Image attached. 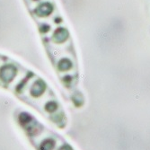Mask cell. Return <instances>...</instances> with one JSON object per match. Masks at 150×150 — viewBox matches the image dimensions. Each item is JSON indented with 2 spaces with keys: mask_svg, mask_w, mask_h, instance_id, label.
Instances as JSON below:
<instances>
[{
  "mask_svg": "<svg viewBox=\"0 0 150 150\" xmlns=\"http://www.w3.org/2000/svg\"><path fill=\"white\" fill-rule=\"evenodd\" d=\"M31 119H32L31 116L28 115V114H26V113H22L19 116V120L21 122V124H23V125L29 123V121L31 120Z\"/></svg>",
  "mask_w": 150,
  "mask_h": 150,
  "instance_id": "cell-7",
  "label": "cell"
},
{
  "mask_svg": "<svg viewBox=\"0 0 150 150\" xmlns=\"http://www.w3.org/2000/svg\"><path fill=\"white\" fill-rule=\"evenodd\" d=\"M59 150H72L69 146H63Z\"/></svg>",
  "mask_w": 150,
  "mask_h": 150,
  "instance_id": "cell-9",
  "label": "cell"
},
{
  "mask_svg": "<svg viewBox=\"0 0 150 150\" xmlns=\"http://www.w3.org/2000/svg\"><path fill=\"white\" fill-rule=\"evenodd\" d=\"M67 38V32L65 29H59L54 33V40H56L57 42H63L64 40Z\"/></svg>",
  "mask_w": 150,
  "mask_h": 150,
  "instance_id": "cell-3",
  "label": "cell"
},
{
  "mask_svg": "<svg viewBox=\"0 0 150 150\" xmlns=\"http://www.w3.org/2000/svg\"><path fill=\"white\" fill-rule=\"evenodd\" d=\"M16 75V69L13 65H5L0 69V79L4 82H10Z\"/></svg>",
  "mask_w": 150,
  "mask_h": 150,
  "instance_id": "cell-1",
  "label": "cell"
},
{
  "mask_svg": "<svg viewBox=\"0 0 150 150\" xmlns=\"http://www.w3.org/2000/svg\"><path fill=\"white\" fill-rule=\"evenodd\" d=\"M51 10H52L51 6H50L49 4H44L42 5L36 10V13L39 16H47L51 12Z\"/></svg>",
  "mask_w": 150,
  "mask_h": 150,
  "instance_id": "cell-4",
  "label": "cell"
},
{
  "mask_svg": "<svg viewBox=\"0 0 150 150\" xmlns=\"http://www.w3.org/2000/svg\"><path fill=\"white\" fill-rule=\"evenodd\" d=\"M45 108H46V110L50 112H52L54 111H56L57 110V108H58V105L55 102H49L46 105H45Z\"/></svg>",
  "mask_w": 150,
  "mask_h": 150,
  "instance_id": "cell-8",
  "label": "cell"
},
{
  "mask_svg": "<svg viewBox=\"0 0 150 150\" xmlns=\"http://www.w3.org/2000/svg\"><path fill=\"white\" fill-rule=\"evenodd\" d=\"M54 146H55V142H54L52 139H45L42 145L40 146V150H52Z\"/></svg>",
  "mask_w": 150,
  "mask_h": 150,
  "instance_id": "cell-6",
  "label": "cell"
},
{
  "mask_svg": "<svg viewBox=\"0 0 150 150\" xmlns=\"http://www.w3.org/2000/svg\"><path fill=\"white\" fill-rule=\"evenodd\" d=\"M71 66H72L71 61H70L69 59H62L59 62V64H58L59 69L61 70V71H66V70L70 69Z\"/></svg>",
  "mask_w": 150,
  "mask_h": 150,
  "instance_id": "cell-5",
  "label": "cell"
},
{
  "mask_svg": "<svg viewBox=\"0 0 150 150\" xmlns=\"http://www.w3.org/2000/svg\"><path fill=\"white\" fill-rule=\"evenodd\" d=\"M45 90V84L42 80H38L36 81L34 85L31 88V94L34 97L40 96Z\"/></svg>",
  "mask_w": 150,
  "mask_h": 150,
  "instance_id": "cell-2",
  "label": "cell"
}]
</instances>
